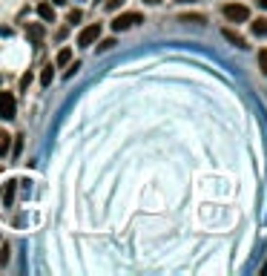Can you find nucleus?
Segmentation results:
<instances>
[{
	"mask_svg": "<svg viewBox=\"0 0 267 276\" xmlns=\"http://www.w3.org/2000/svg\"><path fill=\"white\" fill-rule=\"evenodd\" d=\"M98 37H101V23H89L78 32V46H92Z\"/></svg>",
	"mask_w": 267,
	"mask_h": 276,
	"instance_id": "20e7f679",
	"label": "nucleus"
},
{
	"mask_svg": "<svg viewBox=\"0 0 267 276\" xmlns=\"http://www.w3.org/2000/svg\"><path fill=\"white\" fill-rule=\"evenodd\" d=\"M259 66H262V72H265V78H267V49L259 52Z\"/></svg>",
	"mask_w": 267,
	"mask_h": 276,
	"instance_id": "2eb2a0df",
	"label": "nucleus"
},
{
	"mask_svg": "<svg viewBox=\"0 0 267 276\" xmlns=\"http://www.w3.org/2000/svg\"><path fill=\"white\" fill-rule=\"evenodd\" d=\"M15 115H18V101H15V95H12V92H0V118L12 121Z\"/></svg>",
	"mask_w": 267,
	"mask_h": 276,
	"instance_id": "7ed1b4c3",
	"label": "nucleus"
},
{
	"mask_svg": "<svg viewBox=\"0 0 267 276\" xmlns=\"http://www.w3.org/2000/svg\"><path fill=\"white\" fill-rule=\"evenodd\" d=\"M250 29H253V35H256V37H265V35H267V20H265V18H259V20H256Z\"/></svg>",
	"mask_w": 267,
	"mask_h": 276,
	"instance_id": "9b49d317",
	"label": "nucleus"
},
{
	"mask_svg": "<svg viewBox=\"0 0 267 276\" xmlns=\"http://www.w3.org/2000/svg\"><path fill=\"white\" fill-rule=\"evenodd\" d=\"M221 35H224V37H227V40H230L233 46H238V49H244V46H247V43H244V37H241L238 32H233V29H224Z\"/></svg>",
	"mask_w": 267,
	"mask_h": 276,
	"instance_id": "0eeeda50",
	"label": "nucleus"
},
{
	"mask_svg": "<svg viewBox=\"0 0 267 276\" xmlns=\"http://www.w3.org/2000/svg\"><path fill=\"white\" fill-rule=\"evenodd\" d=\"M259 6H262V9H267V0H259Z\"/></svg>",
	"mask_w": 267,
	"mask_h": 276,
	"instance_id": "412c9836",
	"label": "nucleus"
},
{
	"mask_svg": "<svg viewBox=\"0 0 267 276\" xmlns=\"http://www.w3.org/2000/svg\"><path fill=\"white\" fill-rule=\"evenodd\" d=\"M176 3H193V0H176Z\"/></svg>",
	"mask_w": 267,
	"mask_h": 276,
	"instance_id": "4be33fe9",
	"label": "nucleus"
},
{
	"mask_svg": "<svg viewBox=\"0 0 267 276\" xmlns=\"http://www.w3.org/2000/svg\"><path fill=\"white\" fill-rule=\"evenodd\" d=\"M112 46H115V37H107V40H101V43H98V52H109Z\"/></svg>",
	"mask_w": 267,
	"mask_h": 276,
	"instance_id": "4468645a",
	"label": "nucleus"
},
{
	"mask_svg": "<svg viewBox=\"0 0 267 276\" xmlns=\"http://www.w3.org/2000/svg\"><path fill=\"white\" fill-rule=\"evenodd\" d=\"M43 35H46L43 23H29V37L35 40V43H40V40H43Z\"/></svg>",
	"mask_w": 267,
	"mask_h": 276,
	"instance_id": "6e6552de",
	"label": "nucleus"
},
{
	"mask_svg": "<svg viewBox=\"0 0 267 276\" xmlns=\"http://www.w3.org/2000/svg\"><path fill=\"white\" fill-rule=\"evenodd\" d=\"M0 35H6V37H9V35H12V29H9V26H0Z\"/></svg>",
	"mask_w": 267,
	"mask_h": 276,
	"instance_id": "aec40b11",
	"label": "nucleus"
},
{
	"mask_svg": "<svg viewBox=\"0 0 267 276\" xmlns=\"http://www.w3.org/2000/svg\"><path fill=\"white\" fill-rule=\"evenodd\" d=\"M9 150H12V135L6 129H0V155H6Z\"/></svg>",
	"mask_w": 267,
	"mask_h": 276,
	"instance_id": "1a4fd4ad",
	"label": "nucleus"
},
{
	"mask_svg": "<svg viewBox=\"0 0 267 276\" xmlns=\"http://www.w3.org/2000/svg\"><path fill=\"white\" fill-rule=\"evenodd\" d=\"M52 3H66V0H52Z\"/></svg>",
	"mask_w": 267,
	"mask_h": 276,
	"instance_id": "b1692460",
	"label": "nucleus"
},
{
	"mask_svg": "<svg viewBox=\"0 0 267 276\" xmlns=\"http://www.w3.org/2000/svg\"><path fill=\"white\" fill-rule=\"evenodd\" d=\"M78 20H81V12H78V9H72V12H69V23H78Z\"/></svg>",
	"mask_w": 267,
	"mask_h": 276,
	"instance_id": "dca6fc26",
	"label": "nucleus"
},
{
	"mask_svg": "<svg viewBox=\"0 0 267 276\" xmlns=\"http://www.w3.org/2000/svg\"><path fill=\"white\" fill-rule=\"evenodd\" d=\"M178 20H181V23H198V26H201V23H207V18H204V15H181Z\"/></svg>",
	"mask_w": 267,
	"mask_h": 276,
	"instance_id": "f8f14e48",
	"label": "nucleus"
},
{
	"mask_svg": "<svg viewBox=\"0 0 267 276\" xmlns=\"http://www.w3.org/2000/svg\"><path fill=\"white\" fill-rule=\"evenodd\" d=\"M221 15H224L227 20H233V23L250 20V9H247V6H241V3H227V6H221Z\"/></svg>",
	"mask_w": 267,
	"mask_h": 276,
	"instance_id": "f03ea898",
	"label": "nucleus"
},
{
	"mask_svg": "<svg viewBox=\"0 0 267 276\" xmlns=\"http://www.w3.org/2000/svg\"><path fill=\"white\" fill-rule=\"evenodd\" d=\"M124 0H107V9H118Z\"/></svg>",
	"mask_w": 267,
	"mask_h": 276,
	"instance_id": "6ab92c4d",
	"label": "nucleus"
},
{
	"mask_svg": "<svg viewBox=\"0 0 267 276\" xmlns=\"http://www.w3.org/2000/svg\"><path fill=\"white\" fill-rule=\"evenodd\" d=\"M0 81H3V78H0Z\"/></svg>",
	"mask_w": 267,
	"mask_h": 276,
	"instance_id": "393cba45",
	"label": "nucleus"
},
{
	"mask_svg": "<svg viewBox=\"0 0 267 276\" xmlns=\"http://www.w3.org/2000/svg\"><path fill=\"white\" fill-rule=\"evenodd\" d=\"M0 262H3V265L9 262V247H3V250H0Z\"/></svg>",
	"mask_w": 267,
	"mask_h": 276,
	"instance_id": "a211bd4d",
	"label": "nucleus"
},
{
	"mask_svg": "<svg viewBox=\"0 0 267 276\" xmlns=\"http://www.w3.org/2000/svg\"><path fill=\"white\" fill-rule=\"evenodd\" d=\"M78 69H81V63H72V66H69V69H66V78H72V75H75V72H78Z\"/></svg>",
	"mask_w": 267,
	"mask_h": 276,
	"instance_id": "f3484780",
	"label": "nucleus"
},
{
	"mask_svg": "<svg viewBox=\"0 0 267 276\" xmlns=\"http://www.w3.org/2000/svg\"><path fill=\"white\" fill-rule=\"evenodd\" d=\"M147 3H161V0H147Z\"/></svg>",
	"mask_w": 267,
	"mask_h": 276,
	"instance_id": "5701e85b",
	"label": "nucleus"
},
{
	"mask_svg": "<svg viewBox=\"0 0 267 276\" xmlns=\"http://www.w3.org/2000/svg\"><path fill=\"white\" fill-rule=\"evenodd\" d=\"M52 78H55V66L49 63V66L40 72V84H43V87H49V84H52Z\"/></svg>",
	"mask_w": 267,
	"mask_h": 276,
	"instance_id": "ddd939ff",
	"label": "nucleus"
},
{
	"mask_svg": "<svg viewBox=\"0 0 267 276\" xmlns=\"http://www.w3.org/2000/svg\"><path fill=\"white\" fill-rule=\"evenodd\" d=\"M138 23H144V15H141V12H124V15H118V18L112 20V29H115V32H124V29L138 26Z\"/></svg>",
	"mask_w": 267,
	"mask_h": 276,
	"instance_id": "f257e3e1",
	"label": "nucleus"
},
{
	"mask_svg": "<svg viewBox=\"0 0 267 276\" xmlns=\"http://www.w3.org/2000/svg\"><path fill=\"white\" fill-rule=\"evenodd\" d=\"M37 15H40V20H46V23L55 20V9H52L49 3H40V6H37Z\"/></svg>",
	"mask_w": 267,
	"mask_h": 276,
	"instance_id": "423d86ee",
	"label": "nucleus"
},
{
	"mask_svg": "<svg viewBox=\"0 0 267 276\" xmlns=\"http://www.w3.org/2000/svg\"><path fill=\"white\" fill-rule=\"evenodd\" d=\"M15 190H18V182H15V179H9V182L3 184V190H0V202H3V207H9V204L15 202Z\"/></svg>",
	"mask_w": 267,
	"mask_h": 276,
	"instance_id": "39448f33",
	"label": "nucleus"
},
{
	"mask_svg": "<svg viewBox=\"0 0 267 276\" xmlns=\"http://www.w3.org/2000/svg\"><path fill=\"white\" fill-rule=\"evenodd\" d=\"M69 61H72V49L66 46V49H60V52H58V58H55V66H66Z\"/></svg>",
	"mask_w": 267,
	"mask_h": 276,
	"instance_id": "9d476101",
	"label": "nucleus"
}]
</instances>
